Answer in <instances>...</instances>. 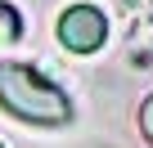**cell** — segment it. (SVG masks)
<instances>
[{"label": "cell", "instance_id": "obj_5", "mask_svg": "<svg viewBox=\"0 0 153 148\" xmlns=\"http://www.w3.org/2000/svg\"><path fill=\"white\" fill-rule=\"evenodd\" d=\"M0 148H5V144H0Z\"/></svg>", "mask_w": 153, "mask_h": 148}, {"label": "cell", "instance_id": "obj_4", "mask_svg": "<svg viewBox=\"0 0 153 148\" xmlns=\"http://www.w3.org/2000/svg\"><path fill=\"white\" fill-rule=\"evenodd\" d=\"M140 130H144V139L153 144V94L140 103Z\"/></svg>", "mask_w": 153, "mask_h": 148}, {"label": "cell", "instance_id": "obj_3", "mask_svg": "<svg viewBox=\"0 0 153 148\" xmlns=\"http://www.w3.org/2000/svg\"><path fill=\"white\" fill-rule=\"evenodd\" d=\"M18 40H23V14L9 0H0V54H9Z\"/></svg>", "mask_w": 153, "mask_h": 148}, {"label": "cell", "instance_id": "obj_2", "mask_svg": "<svg viewBox=\"0 0 153 148\" xmlns=\"http://www.w3.org/2000/svg\"><path fill=\"white\" fill-rule=\"evenodd\" d=\"M59 40L72 49V54H95L104 40H108V18L104 9L95 5H68L59 14Z\"/></svg>", "mask_w": 153, "mask_h": 148}, {"label": "cell", "instance_id": "obj_1", "mask_svg": "<svg viewBox=\"0 0 153 148\" xmlns=\"http://www.w3.org/2000/svg\"><path fill=\"white\" fill-rule=\"evenodd\" d=\"M0 108L14 121H32V126H63V121H72L68 90H59L45 72H36L27 63H0Z\"/></svg>", "mask_w": 153, "mask_h": 148}]
</instances>
